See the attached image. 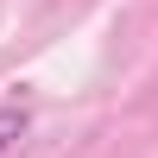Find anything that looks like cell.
<instances>
[{
    "mask_svg": "<svg viewBox=\"0 0 158 158\" xmlns=\"http://www.w3.org/2000/svg\"><path fill=\"white\" fill-rule=\"evenodd\" d=\"M25 133H32V108H25V101H0V158L19 146Z\"/></svg>",
    "mask_w": 158,
    "mask_h": 158,
    "instance_id": "1",
    "label": "cell"
}]
</instances>
